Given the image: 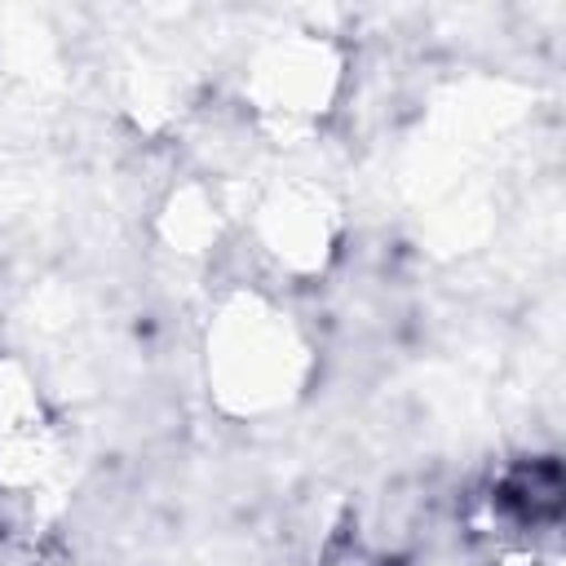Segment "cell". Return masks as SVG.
I'll use <instances>...</instances> for the list:
<instances>
[{"label":"cell","instance_id":"2","mask_svg":"<svg viewBox=\"0 0 566 566\" xmlns=\"http://www.w3.org/2000/svg\"><path fill=\"white\" fill-rule=\"evenodd\" d=\"M345 88V53L318 31H287L248 57L243 102L274 146H301L336 115Z\"/></svg>","mask_w":566,"mask_h":566},{"label":"cell","instance_id":"1","mask_svg":"<svg viewBox=\"0 0 566 566\" xmlns=\"http://www.w3.org/2000/svg\"><path fill=\"white\" fill-rule=\"evenodd\" d=\"M318 367L305 323L261 287H234L203 327L208 398L234 420H270L292 411Z\"/></svg>","mask_w":566,"mask_h":566},{"label":"cell","instance_id":"3","mask_svg":"<svg viewBox=\"0 0 566 566\" xmlns=\"http://www.w3.org/2000/svg\"><path fill=\"white\" fill-rule=\"evenodd\" d=\"M248 234L261 256L287 279H318L345 239V208L314 177H279L252 199Z\"/></svg>","mask_w":566,"mask_h":566},{"label":"cell","instance_id":"4","mask_svg":"<svg viewBox=\"0 0 566 566\" xmlns=\"http://www.w3.org/2000/svg\"><path fill=\"white\" fill-rule=\"evenodd\" d=\"M159 230H164V239L177 252L199 256V252H208L226 234V208H221V199L208 186L195 181V186L172 190V199L159 212Z\"/></svg>","mask_w":566,"mask_h":566},{"label":"cell","instance_id":"5","mask_svg":"<svg viewBox=\"0 0 566 566\" xmlns=\"http://www.w3.org/2000/svg\"><path fill=\"white\" fill-rule=\"evenodd\" d=\"M44 424H53V416L44 407L40 385L18 358H0V442L35 433Z\"/></svg>","mask_w":566,"mask_h":566}]
</instances>
